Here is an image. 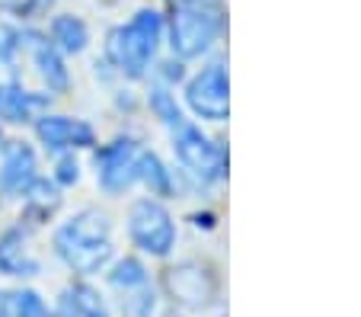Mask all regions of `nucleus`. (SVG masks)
Instances as JSON below:
<instances>
[{
  "label": "nucleus",
  "instance_id": "obj_3",
  "mask_svg": "<svg viewBox=\"0 0 361 317\" xmlns=\"http://www.w3.org/2000/svg\"><path fill=\"white\" fill-rule=\"evenodd\" d=\"M166 135H170V151L176 160L179 189L185 186L192 193H212L224 186L231 177V148L224 138L212 135L208 125L195 122L192 116Z\"/></svg>",
  "mask_w": 361,
  "mask_h": 317
},
{
  "label": "nucleus",
  "instance_id": "obj_29",
  "mask_svg": "<svg viewBox=\"0 0 361 317\" xmlns=\"http://www.w3.org/2000/svg\"><path fill=\"white\" fill-rule=\"evenodd\" d=\"M157 317H192V314H185V311H179V308H164Z\"/></svg>",
  "mask_w": 361,
  "mask_h": 317
},
{
  "label": "nucleus",
  "instance_id": "obj_18",
  "mask_svg": "<svg viewBox=\"0 0 361 317\" xmlns=\"http://www.w3.org/2000/svg\"><path fill=\"white\" fill-rule=\"evenodd\" d=\"M102 276H106V285H109L112 292H118V295L154 282L150 263H147V256H141V253H116L109 266L102 269Z\"/></svg>",
  "mask_w": 361,
  "mask_h": 317
},
{
  "label": "nucleus",
  "instance_id": "obj_20",
  "mask_svg": "<svg viewBox=\"0 0 361 317\" xmlns=\"http://www.w3.org/2000/svg\"><path fill=\"white\" fill-rule=\"evenodd\" d=\"M55 7H58V0H0L4 20H13L20 26H29V23L42 26L48 16L55 13Z\"/></svg>",
  "mask_w": 361,
  "mask_h": 317
},
{
  "label": "nucleus",
  "instance_id": "obj_27",
  "mask_svg": "<svg viewBox=\"0 0 361 317\" xmlns=\"http://www.w3.org/2000/svg\"><path fill=\"white\" fill-rule=\"evenodd\" d=\"M185 221H189L192 231H202V234L218 231V212H214V208H192V212L185 215Z\"/></svg>",
  "mask_w": 361,
  "mask_h": 317
},
{
  "label": "nucleus",
  "instance_id": "obj_10",
  "mask_svg": "<svg viewBox=\"0 0 361 317\" xmlns=\"http://www.w3.org/2000/svg\"><path fill=\"white\" fill-rule=\"evenodd\" d=\"M32 138L45 154H61V151L83 154L99 145V131H96L93 122H87V119L51 109L32 122Z\"/></svg>",
  "mask_w": 361,
  "mask_h": 317
},
{
  "label": "nucleus",
  "instance_id": "obj_15",
  "mask_svg": "<svg viewBox=\"0 0 361 317\" xmlns=\"http://www.w3.org/2000/svg\"><path fill=\"white\" fill-rule=\"evenodd\" d=\"M42 29H45L48 42H51L64 58H80V55H87L90 45H93V29H90V23L83 20L80 13H74V10H55V13L42 23Z\"/></svg>",
  "mask_w": 361,
  "mask_h": 317
},
{
  "label": "nucleus",
  "instance_id": "obj_14",
  "mask_svg": "<svg viewBox=\"0 0 361 317\" xmlns=\"http://www.w3.org/2000/svg\"><path fill=\"white\" fill-rule=\"evenodd\" d=\"M0 276L20 282L42 276V260L32 250V231L23 228L20 221L0 231Z\"/></svg>",
  "mask_w": 361,
  "mask_h": 317
},
{
  "label": "nucleus",
  "instance_id": "obj_30",
  "mask_svg": "<svg viewBox=\"0 0 361 317\" xmlns=\"http://www.w3.org/2000/svg\"><path fill=\"white\" fill-rule=\"evenodd\" d=\"M4 141H7V131H4V125H0V148H4Z\"/></svg>",
  "mask_w": 361,
  "mask_h": 317
},
{
  "label": "nucleus",
  "instance_id": "obj_5",
  "mask_svg": "<svg viewBox=\"0 0 361 317\" xmlns=\"http://www.w3.org/2000/svg\"><path fill=\"white\" fill-rule=\"evenodd\" d=\"M157 289L170 301V308H179L185 314H212L224 304V279L218 266L202 256H185L176 263L166 260Z\"/></svg>",
  "mask_w": 361,
  "mask_h": 317
},
{
  "label": "nucleus",
  "instance_id": "obj_25",
  "mask_svg": "<svg viewBox=\"0 0 361 317\" xmlns=\"http://www.w3.org/2000/svg\"><path fill=\"white\" fill-rule=\"evenodd\" d=\"M13 317H55V308L45 301L39 289L20 285L13 289Z\"/></svg>",
  "mask_w": 361,
  "mask_h": 317
},
{
  "label": "nucleus",
  "instance_id": "obj_13",
  "mask_svg": "<svg viewBox=\"0 0 361 317\" xmlns=\"http://www.w3.org/2000/svg\"><path fill=\"white\" fill-rule=\"evenodd\" d=\"M61 208H64V189L58 186L51 177L39 173V177H35L32 183L23 189V196H20V218H16V221L35 234V231L48 228V225L58 218V212H61Z\"/></svg>",
  "mask_w": 361,
  "mask_h": 317
},
{
  "label": "nucleus",
  "instance_id": "obj_1",
  "mask_svg": "<svg viewBox=\"0 0 361 317\" xmlns=\"http://www.w3.org/2000/svg\"><path fill=\"white\" fill-rule=\"evenodd\" d=\"M166 49V13L160 7H137L128 20L112 23L102 35V58L122 83H144Z\"/></svg>",
  "mask_w": 361,
  "mask_h": 317
},
{
  "label": "nucleus",
  "instance_id": "obj_22",
  "mask_svg": "<svg viewBox=\"0 0 361 317\" xmlns=\"http://www.w3.org/2000/svg\"><path fill=\"white\" fill-rule=\"evenodd\" d=\"M23 61V26L13 20H0V71L16 74Z\"/></svg>",
  "mask_w": 361,
  "mask_h": 317
},
{
  "label": "nucleus",
  "instance_id": "obj_17",
  "mask_svg": "<svg viewBox=\"0 0 361 317\" xmlns=\"http://www.w3.org/2000/svg\"><path fill=\"white\" fill-rule=\"evenodd\" d=\"M137 186H141L147 196L164 199V202L176 199V196L183 193V189H179V173L166 164L164 154L147 148V145L137 151Z\"/></svg>",
  "mask_w": 361,
  "mask_h": 317
},
{
  "label": "nucleus",
  "instance_id": "obj_28",
  "mask_svg": "<svg viewBox=\"0 0 361 317\" xmlns=\"http://www.w3.org/2000/svg\"><path fill=\"white\" fill-rule=\"evenodd\" d=\"M0 317H13V289H0Z\"/></svg>",
  "mask_w": 361,
  "mask_h": 317
},
{
  "label": "nucleus",
  "instance_id": "obj_8",
  "mask_svg": "<svg viewBox=\"0 0 361 317\" xmlns=\"http://www.w3.org/2000/svg\"><path fill=\"white\" fill-rule=\"evenodd\" d=\"M141 138L131 131H118L109 141L90 151V164L96 173V186L102 189V196L109 199H122L137 186V151H141Z\"/></svg>",
  "mask_w": 361,
  "mask_h": 317
},
{
  "label": "nucleus",
  "instance_id": "obj_9",
  "mask_svg": "<svg viewBox=\"0 0 361 317\" xmlns=\"http://www.w3.org/2000/svg\"><path fill=\"white\" fill-rule=\"evenodd\" d=\"M23 61L32 68L35 80H39V87L45 93H51L55 100L71 93V87H74V77H71V68H68L71 58H64L48 42L45 29L35 26V23L23 26Z\"/></svg>",
  "mask_w": 361,
  "mask_h": 317
},
{
  "label": "nucleus",
  "instance_id": "obj_26",
  "mask_svg": "<svg viewBox=\"0 0 361 317\" xmlns=\"http://www.w3.org/2000/svg\"><path fill=\"white\" fill-rule=\"evenodd\" d=\"M112 106H116L118 112H125V116H135V112L144 106V97L137 93L135 87H125V83H118V87L112 90Z\"/></svg>",
  "mask_w": 361,
  "mask_h": 317
},
{
  "label": "nucleus",
  "instance_id": "obj_11",
  "mask_svg": "<svg viewBox=\"0 0 361 317\" xmlns=\"http://www.w3.org/2000/svg\"><path fill=\"white\" fill-rule=\"evenodd\" d=\"M55 109V97L42 87H26L16 74L0 80V125L4 128H32L35 119Z\"/></svg>",
  "mask_w": 361,
  "mask_h": 317
},
{
  "label": "nucleus",
  "instance_id": "obj_16",
  "mask_svg": "<svg viewBox=\"0 0 361 317\" xmlns=\"http://www.w3.org/2000/svg\"><path fill=\"white\" fill-rule=\"evenodd\" d=\"M51 308H55V317H112L106 295L83 276L64 282Z\"/></svg>",
  "mask_w": 361,
  "mask_h": 317
},
{
  "label": "nucleus",
  "instance_id": "obj_4",
  "mask_svg": "<svg viewBox=\"0 0 361 317\" xmlns=\"http://www.w3.org/2000/svg\"><path fill=\"white\" fill-rule=\"evenodd\" d=\"M227 39V0L166 4V52L183 61H202Z\"/></svg>",
  "mask_w": 361,
  "mask_h": 317
},
{
  "label": "nucleus",
  "instance_id": "obj_24",
  "mask_svg": "<svg viewBox=\"0 0 361 317\" xmlns=\"http://www.w3.org/2000/svg\"><path fill=\"white\" fill-rule=\"evenodd\" d=\"M48 177L55 179L64 193H68V189H74V186H80L83 164H80V157H77V151L51 154V170H48Z\"/></svg>",
  "mask_w": 361,
  "mask_h": 317
},
{
  "label": "nucleus",
  "instance_id": "obj_31",
  "mask_svg": "<svg viewBox=\"0 0 361 317\" xmlns=\"http://www.w3.org/2000/svg\"><path fill=\"white\" fill-rule=\"evenodd\" d=\"M164 4H176V0H164Z\"/></svg>",
  "mask_w": 361,
  "mask_h": 317
},
{
  "label": "nucleus",
  "instance_id": "obj_21",
  "mask_svg": "<svg viewBox=\"0 0 361 317\" xmlns=\"http://www.w3.org/2000/svg\"><path fill=\"white\" fill-rule=\"evenodd\" d=\"M160 301H164V295H160V289L154 282L122 292V317H157Z\"/></svg>",
  "mask_w": 361,
  "mask_h": 317
},
{
  "label": "nucleus",
  "instance_id": "obj_19",
  "mask_svg": "<svg viewBox=\"0 0 361 317\" xmlns=\"http://www.w3.org/2000/svg\"><path fill=\"white\" fill-rule=\"evenodd\" d=\"M144 109L150 112V119H154L157 125H164L166 131L176 128L179 122L189 119L183 100L176 97V90L160 87V83H147V90H144Z\"/></svg>",
  "mask_w": 361,
  "mask_h": 317
},
{
  "label": "nucleus",
  "instance_id": "obj_6",
  "mask_svg": "<svg viewBox=\"0 0 361 317\" xmlns=\"http://www.w3.org/2000/svg\"><path fill=\"white\" fill-rule=\"evenodd\" d=\"M125 237L135 253L166 263L179 247V221L164 199L137 196L125 208Z\"/></svg>",
  "mask_w": 361,
  "mask_h": 317
},
{
  "label": "nucleus",
  "instance_id": "obj_12",
  "mask_svg": "<svg viewBox=\"0 0 361 317\" xmlns=\"http://www.w3.org/2000/svg\"><path fill=\"white\" fill-rule=\"evenodd\" d=\"M42 173L39 148L29 138H7L0 148V196L20 199L23 189Z\"/></svg>",
  "mask_w": 361,
  "mask_h": 317
},
{
  "label": "nucleus",
  "instance_id": "obj_2",
  "mask_svg": "<svg viewBox=\"0 0 361 317\" xmlns=\"http://www.w3.org/2000/svg\"><path fill=\"white\" fill-rule=\"evenodd\" d=\"M51 253L74 276L93 279L112 263L116 250V221L109 212L83 205L61 218L51 231Z\"/></svg>",
  "mask_w": 361,
  "mask_h": 317
},
{
  "label": "nucleus",
  "instance_id": "obj_7",
  "mask_svg": "<svg viewBox=\"0 0 361 317\" xmlns=\"http://www.w3.org/2000/svg\"><path fill=\"white\" fill-rule=\"evenodd\" d=\"M183 106L202 125H227L231 122V68L224 52H212L202 58V68L189 71L183 87Z\"/></svg>",
  "mask_w": 361,
  "mask_h": 317
},
{
  "label": "nucleus",
  "instance_id": "obj_23",
  "mask_svg": "<svg viewBox=\"0 0 361 317\" xmlns=\"http://www.w3.org/2000/svg\"><path fill=\"white\" fill-rule=\"evenodd\" d=\"M185 77H189V61H183V58L166 52V55H160L157 61H154V68H150V74H147V83H160V87L179 90L185 83Z\"/></svg>",
  "mask_w": 361,
  "mask_h": 317
}]
</instances>
